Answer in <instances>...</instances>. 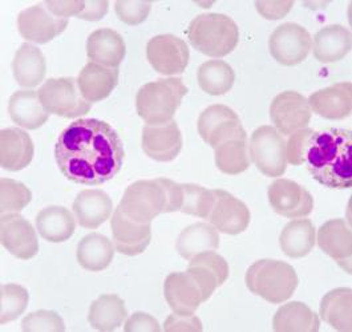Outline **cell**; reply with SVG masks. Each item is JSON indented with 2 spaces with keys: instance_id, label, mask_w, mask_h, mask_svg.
Masks as SVG:
<instances>
[{
  "instance_id": "cell-15",
  "label": "cell",
  "mask_w": 352,
  "mask_h": 332,
  "mask_svg": "<svg viewBox=\"0 0 352 332\" xmlns=\"http://www.w3.org/2000/svg\"><path fill=\"white\" fill-rule=\"evenodd\" d=\"M0 239L4 249L23 261L39 253V241L34 226L19 213L1 215Z\"/></svg>"
},
{
  "instance_id": "cell-11",
  "label": "cell",
  "mask_w": 352,
  "mask_h": 332,
  "mask_svg": "<svg viewBox=\"0 0 352 332\" xmlns=\"http://www.w3.org/2000/svg\"><path fill=\"white\" fill-rule=\"evenodd\" d=\"M270 118L282 136H292L307 128L311 109L307 98L295 91H285L275 96L270 105Z\"/></svg>"
},
{
  "instance_id": "cell-34",
  "label": "cell",
  "mask_w": 352,
  "mask_h": 332,
  "mask_svg": "<svg viewBox=\"0 0 352 332\" xmlns=\"http://www.w3.org/2000/svg\"><path fill=\"white\" fill-rule=\"evenodd\" d=\"M125 302L116 294H104L91 305L88 322L98 331H113L126 320Z\"/></svg>"
},
{
  "instance_id": "cell-1",
  "label": "cell",
  "mask_w": 352,
  "mask_h": 332,
  "mask_svg": "<svg viewBox=\"0 0 352 332\" xmlns=\"http://www.w3.org/2000/svg\"><path fill=\"white\" fill-rule=\"evenodd\" d=\"M55 157L61 175L69 181L98 186L122 168L125 151L118 132L98 118H78L60 133Z\"/></svg>"
},
{
  "instance_id": "cell-13",
  "label": "cell",
  "mask_w": 352,
  "mask_h": 332,
  "mask_svg": "<svg viewBox=\"0 0 352 332\" xmlns=\"http://www.w3.org/2000/svg\"><path fill=\"white\" fill-rule=\"evenodd\" d=\"M269 202L276 214L286 218H305L311 214L314 198L307 189L298 182L279 178L269 186Z\"/></svg>"
},
{
  "instance_id": "cell-30",
  "label": "cell",
  "mask_w": 352,
  "mask_h": 332,
  "mask_svg": "<svg viewBox=\"0 0 352 332\" xmlns=\"http://www.w3.org/2000/svg\"><path fill=\"white\" fill-rule=\"evenodd\" d=\"M316 243V230L307 218H295L282 230L279 245L283 254L299 259L313 252Z\"/></svg>"
},
{
  "instance_id": "cell-17",
  "label": "cell",
  "mask_w": 352,
  "mask_h": 332,
  "mask_svg": "<svg viewBox=\"0 0 352 332\" xmlns=\"http://www.w3.org/2000/svg\"><path fill=\"white\" fill-rule=\"evenodd\" d=\"M145 155L158 162H170L182 149V135L176 121L161 125H145L141 138Z\"/></svg>"
},
{
  "instance_id": "cell-43",
  "label": "cell",
  "mask_w": 352,
  "mask_h": 332,
  "mask_svg": "<svg viewBox=\"0 0 352 332\" xmlns=\"http://www.w3.org/2000/svg\"><path fill=\"white\" fill-rule=\"evenodd\" d=\"M315 129L303 128L293 133L286 142V158L287 164L294 166H300L306 162V156L313 141Z\"/></svg>"
},
{
  "instance_id": "cell-9",
  "label": "cell",
  "mask_w": 352,
  "mask_h": 332,
  "mask_svg": "<svg viewBox=\"0 0 352 332\" xmlns=\"http://www.w3.org/2000/svg\"><path fill=\"white\" fill-rule=\"evenodd\" d=\"M311 48L313 39L310 32L296 23L278 25L269 39L272 56L285 67H294L305 61Z\"/></svg>"
},
{
  "instance_id": "cell-12",
  "label": "cell",
  "mask_w": 352,
  "mask_h": 332,
  "mask_svg": "<svg viewBox=\"0 0 352 332\" xmlns=\"http://www.w3.org/2000/svg\"><path fill=\"white\" fill-rule=\"evenodd\" d=\"M67 27L68 19L54 15L45 1L23 10L18 16V30L21 38L38 44L50 43L61 35Z\"/></svg>"
},
{
  "instance_id": "cell-7",
  "label": "cell",
  "mask_w": 352,
  "mask_h": 332,
  "mask_svg": "<svg viewBox=\"0 0 352 332\" xmlns=\"http://www.w3.org/2000/svg\"><path fill=\"white\" fill-rule=\"evenodd\" d=\"M41 105L50 115L60 118H82L89 113L91 102L82 98L78 80L74 78H50L39 89Z\"/></svg>"
},
{
  "instance_id": "cell-41",
  "label": "cell",
  "mask_w": 352,
  "mask_h": 332,
  "mask_svg": "<svg viewBox=\"0 0 352 332\" xmlns=\"http://www.w3.org/2000/svg\"><path fill=\"white\" fill-rule=\"evenodd\" d=\"M32 199L31 190L19 181L0 179V210L1 215L19 213Z\"/></svg>"
},
{
  "instance_id": "cell-6",
  "label": "cell",
  "mask_w": 352,
  "mask_h": 332,
  "mask_svg": "<svg viewBox=\"0 0 352 332\" xmlns=\"http://www.w3.org/2000/svg\"><path fill=\"white\" fill-rule=\"evenodd\" d=\"M168 199L165 189L156 179H140L131 184L118 203L121 213L138 223H151L156 217L166 213Z\"/></svg>"
},
{
  "instance_id": "cell-8",
  "label": "cell",
  "mask_w": 352,
  "mask_h": 332,
  "mask_svg": "<svg viewBox=\"0 0 352 332\" xmlns=\"http://www.w3.org/2000/svg\"><path fill=\"white\" fill-rule=\"evenodd\" d=\"M250 161L258 170L267 177H280L287 168L286 141L283 136L270 125L256 128L249 145Z\"/></svg>"
},
{
  "instance_id": "cell-29",
  "label": "cell",
  "mask_w": 352,
  "mask_h": 332,
  "mask_svg": "<svg viewBox=\"0 0 352 332\" xmlns=\"http://www.w3.org/2000/svg\"><path fill=\"white\" fill-rule=\"evenodd\" d=\"M12 72L23 88H35L45 78L47 64L39 47L24 43L12 60Z\"/></svg>"
},
{
  "instance_id": "cell-10",
  "label": "cell",
  "mask_w": 352,
  "mask_h": 332,
  "mask_svg": "<svg viewBox=\"0 0 352 332\" xmlns=\"http://www.w3.org/2000/svg\"><path fill=\"white\" fill-rule=\"evenodd\" d=\"M146 58L158 74L176 76L185 72L190 59V51L188 44L175 35H157L146 45Z\"/></svg>"
},
{
  "instance_id": "cell-3",
  "label": "cell",
  "mask_w": 352,
  "mask_h": 332,
  "mask_svg": "<svg viewBox=\"0 0 352 332\" xmlns=\"http://www.w3.org/2000/svg\"><path fill=\"white\" fill-rule=\"evenodd\" d=\"M188 91L179 78H158L142 85L136 96L138 116L146 125H161L172 121Z\"/></svg>"
},
{
  "instance_id": "cell-38",
  "label": "cell",
  "mask_w": 352,
  "mask_h": 332,
  "mask_svg": "<svg viewBox=\"0 0 352 332\" xmlns=\"http://www.w3.org/2000/svg\"><path fill=\"white\" fill-rule=\"evenodd\" d=\"M199 88L210 96H222L234 85V69L223 60H209L201 64L197 72Z\"/></svg>"
},
{
  "instance_id": "cell-31",
  "label": "cell",
  "mask_w": 352,
  "mask_h": 332,
  "mask_svg": "<svg viewBox=\"0 0 352 332\" xmlns=\"http://www.w3.org/2000/svg\"><path fill=\"white\" fill-rule=\"evenodd\" d=\"M115 245L100 233L85 235L78 245L76 256L78 265L88 272H102L113 261Z\"/></svg>"
},
{
  "instance_id": "cell-22",
  "label": "cell",
  "mask_w": 352,
  "mask_h": 332,
  "mask_svg": "<svg viewBox=\"0 0 352 332\" xmlns=\"http://www.w3.org/2000/svg\"><path fill=\"white\" fill-rule=\"evenodd\" d=\"M196 279L204 294L205 302L213 295L217 287L222 286L229 278V265L226 259L215 252H202L189 261L186 270Z\"/></svg>"
},
{
  "instance_id": "cell-20",
  "label": "cell",
  "mask_w": 352,
  "mask_h": 332,
  "mask_svg": "<svg viewBox=\"0 0 352 332\" xmlns=\"http://www.w3.org/2000/svg\"><path fill=\"white\" fill-rule=\"evenodd\" d=\"M113 245L118 253L126 256L142 254L151 243V223H138L116 209L111 219Z\"/></svg>"
},
{
  "instance_id": "cell-5",
  "label": "cell",
  "mask_w": 352,
  "mask_h": 332,
  "mask_svg": "<svg viewBox=\"0 0 352 332\" xmlns=\"http://www.w3.org/2000/svg\"><path fill=\"white\" fill-rule=\"evenodd\" d=\"M245 280L252 293L273 305L289 300L299 283L293 266L276 259L256 261L248 269Z\"/></svg>"
},
{
  "instance_id": "cell-44",
  "label": "cell",
  "mask_w": 352,
  "mask_h": 332,
  "mask_svg": "<svg viewBox=\"0 0 352 332\" xmlns=\"http://www.w3.org/2000/svg\"><path fill=\"white\" fill-rule=\"evenodd\" d=\"M118 19L129 25H138L149 16L152 3L138 0H118L115 4Z\"/></svg>"
},
{
  "instance_id": "cell-47",
  "label": "cell",
  "mask_w": 352,
  "mask_h": 332,
  "mask_svg": "<svg viewBox=\"0 0 352 332\" xmlns=\"http://www.w3.org/2000/svg\"><path fill=\"white\" fill-rule=\"evenodd\" d=\"M124 330L125 332H160L161 327L155 316L138 311L126 319Z\"/></svg>"
},
{
  "instance_id": "cell-4",
  "label": "cell",
  "mask_w": 352,
  "mask_h": 332,
  "mask_svg": "<svg viewBox=\"0 0 352 332\" xmlns=\"http://www.w3.org/2000/svg\"><path fill=\"white\" fill-rule=\"evenodd\" d=\"M190 44L201 54L210 58H223L233 52L239 40V30L234 20L223 14H201L188 28Z\"/></svg>"
},
{
  "instance_id": "cell-33",
  "label": "cell",
  "mask_w": 352,
  "mask_h": 332,
  "mask_svg": "<svg viewBox=\"0 0 352 332\" xmlns=\"http://www.w3.org/2000/svg\"><path fill=\"white\" fill-rule=\"evenodd\" d=\"M319 329V316L302 302L283 305L273 318V330L276 332H316Z\"/></svg>"
},
{
  "instance_id": "cell-2",
  "label": "cell",
  "mask_w": 352,
  "mask_h": 332,
  "mask_svg": "<svg viewBox=\"0 0 352 332\" xmlns=\"http://www.w3.org/2000/svg\"><path fill=\"white\" fill-rule=\"evenodd\" d=\"M352 133L350 129L323 128L314 133L306 166L320 185L330 189H351Z\"/></svg>"
},
{
  "instance_id": "cell-14",
  "label": "cell",
  "mask_w": 352,
  "mask_h": 332,
  "mask_svg": "<svg viewBox=\"0 0 352 332\" xmlns=\"http://www.w3.org/2000/svg\"><path fill=\"white\" fill-rule=\"evenodd\" d=\"M198 133L212 148L221 142L246 133L234 111L223 104H214L206 108L198 118Z\"/></svg>"
},
{
  "instance_id": "cell-16",
  "label": "cell",
  "mask_w": 352,
  "mask_h": 332,
  "mask_svg": "<svg viewBox=\"0 0 352 332\" xmlns=\"http://www.w3.org/2000/svg\"><path fill=\"white\" fill-rule=\"evenodd\" d=\"M214 205L209 215V222L219 233L238 235L243 233L252 219L245 202L222 189H214Z\"/></svg>"
},
{
  "instance_id": "cell-36",
  "label": "cell",
  "mask_w": 352,
  "mask_h": 332,
  "mask_svg": "<svg viewBox=\"0 0 352 332\" xmlns=\"http://www.w3.org/2000/svg\"><path fill=\"white\" fill-rule=\"evenodd\" d=\"M320 318L338 331L351 332V289L340 287L326 294L320 302Z\"/></svg>"
},
{
  "instance_id": "cell-39",
  "label": "cell",
  "mask_w": 352,
  "mask_h": 332,
  "mask_svg": "<svg viewBox=\"0 0 352 332\" xmlns=\"http://www.w3.org/2000/svg\"><path fill=\"white\" fill-rule=\"evenodd\" d=\"M181 189L184 198L179 212L184 214L208 219L214 205L213 190L196 184H181Z\"/></svg>"
},
{
  "instance_id": "cell-27",
  "label": "cell",
  "mask_w": 352,
  "mask_h": 332,
  "mask_svg": "<svg viewBox=\"0 0 352 332\" xmlns=\"http://www.w3.org/2000/svg\"><path fill=\"white\" fill-rule=\"evenodd\" d=\"M350 30L340 24H331L322 28L313 41L314 58L320 63H335L344 59L351 51Z\"/></svg>"
},
{
  "instance_id": "cell-18",
  "label": "cell",
  "mask_w": 352,
  "mask_h": 332,
  "mask_svg": "<svg viewBox=\"0 0 352 332\" xmlns=\"http://www.w3.org/2000/svg\"><path fill=\"white\" fill-rule=\"evenodd\" d=\"M164 296L177 315H193L205 302L204 294L192 274H169L164 282Z\"/></svg>"
},
{
  "instance_id": "cell-40",
  "label": "cell",
  "mask_w": 352,
  "mask_h": 332,
  "mask_svg": "<svg viewBox=\"0 0 352 332\" xmlns=\"http://www.w3.org/2000/svg\"><path fill=\"white\" fill-rule=\"evenodd\" d=\"M30 302L28 291L15 283L3 285L0 289V323L6 324L18 319Z\"/></svg>"
},
{
  "instance_id": "cell-46",
  "label": "cell",
  "mask_w": 352,
  "mask_h": 332,
  "mask_svg": "<svg viewBox=\"0 0 352 332\" xmlns=\"http://www.w3.org/2000/svg\"><path fill=\"white\" fill-rule=\"evenodd\" d=\"M164 330L166 332L195 331L201 332L204 330L199 318L193 315H177L172 313L166 318L164 323Z\"/></svg>"
},
{
  "instance_id": "cell-49",
  "label": "cell",
  "mask_w": 352,
  "mask_h": 332,
  "mask_svg": "<svg viewBox=\"0 0 352 332\" xmlns=\"http://www.w3.org/2000/svg\"><path fill=\"white\" fill-rule=\"evenodd\" d=\"M165 193H166V199H168V206H166V213H173L181 209L182 205V189L181 184H176L175 181L169 178H160Z\"/></svg>"
},
{
  "instance_id": "cell-28",
  "label": "cell",
  "mask_w": 352,
  "mask_h": 332,
  "mask_svg": "<svg viewBox=\"0 0 352 332\" xmlns=\"http://www.w3.org/2000/svg\"><path fill=\"white\" fill-rule=\"evenodd\" d=\"M8 113L16 125L28 131L39 129L50 118V113L40 102L39 92L31 89L12 93L8 102Z\"/></svg>"
},
{
  "instance_id": "cell-24",
  "label": "cell",
  "mask_w": 352,
  "mask_h": 332,
  "mask_svg": "<svg viewBox=\"0 0 352 332\" xmlns=\"http://www.w3.org/2000/svg\"><path fill=\"white\" fill-rule=\"evenodd\" d=\"M126 45L122 36L112 28L94 31L87 40V56L89 61L108 68H118L125 59Z\"/></svg>"
},
{
  "instance_id": "cell-50",
  "label": "cell",
  "mask_w": 352,
  "mask_h": 332,
  "mask_svg": "<svg viewBox=\"0 0 352 332\" xmlns=\"http://www.w3.org/2000/svg\"><path fill=\"white\" fill-rule=\"evenodd\" d=\"M109 10V1L107 0H89L85 1V7L78 15V19L96 21L102 19Z\"/></svg>"
},
{
  "instance_id": "cell-25",
  "label": "cell",
  "mask_w": 352,
  "mask_h": 332,
  "mask_svg": "<svg viewBox=\"0 0 352 332\" xmlns=\"http://www.w3.org/2000/svg\"><path fill=\"white\" fill-rule=\"evenodd\" d=\"M118 84V68H108L94 61H88L78 74V89L91 104L105 100Z\"/></svg>"
},
{
  "instance_id": "cell-42",
  "label": "cell",
  "mask_w": 352,
  "mask_h": 332,
  "mask_svg": "<svg viewBox=\"0 0 352 332\" xmlns=\"http://www.w3.org/2000/svg\"><path fill=\"white\" fill-rule=\"evenodd\" d=\"M21 330L24 332H64L65 324L56 311L39 310L28 313L23 319Z\"/></svg>"
},
{
  "instance_id": "cell-35",
  "label": "cell",
  "mask_w": 352,
  "mask_h": 332,
  "mask_svg": "<svg viewBox=\"0 0 352 332\" xmlns=\"http://www.w3.org/2000/svg\"><path fill=\"white\" fill-rule=\"evenodd\" d=\"M219 247V234L213 225L193 223L185 228L178 236L176 249L184 259L190 261L202 252H215Z\"/></svg>"
},
{
  "instance_id": "cell-26",
  "label": "cell",
  "mask_w": 352,
  "mask_h": 332,
  "mask_svg": "<svg viewBox=\"0 0 352 332\" xmlns=\"http://www.w3.org/2000/svg\"><path fill=\"white\" fill-rule=\"evenodd\" d=\"M112 213V199L102 190H82L74 201V214L84 229H98Z\"/></svg>"
},
{
  "instance_id": "cell-21",
  "label": "cell",
  "mask_w": 352,
  "mask_h": 332,
  "mask_svg": "<svg viewBox=\"0 0 352 332\" xmlns=\"http://www.w3.org/2000/svg\"><path fill=\"white\" fill-rule=\"evenodd\" d=\"M307 101L315 115L326 120H344L351 115L352 84L344 81L319 89Z\"/></svg>"
},
{
  "instance_id": "cell-45",
  "label": "cell",
  "mask_w": 352,
  "mask_h": 332,
  "mask_svg": "<svg viewBox=\"0 0 352 332\" xmlns=\"http://www.w3.org/2000/svg\"><path fill=\"white\" fill-rule=\"evenodd\" d=\"M294 7L293 0H280V1H266L258 0L255 1V8L261 16L265 19H283Z\"/></svg>"
},
{
  "instance_id": "cell-37",
  "label": "cell",
  "mask_w": 352,
  "mask_h": 332,
  "mask_svg": "<svg viewBox=\"0 0 352 332\" xmlns=\"http://www.w3.org/2000/svg\"><path fill=\"white\" fill-rule=\"evenodd\" d=\"M217 168L230 176L243 173L250 166L248 135L232 137L214 148Z\"/></svg>"
},
{
  "instance_id": "cell-48",
  "label": "cell",
  "mask_w": 352,
  "mask_h": 332,
  "mask_svg": "<svg viewBox=\"0 0 352 332\" xmlns=\"http://www.w3.org/2000/svg\"><path fill=\"white\" fill-rule=\"evenodd\" d=\"M47 7L50 8V11L56 15L58 18H63V19H68L69 16H76L81 14V11L84 10L85 7V1H71V0H67V1H45Z\"/></svg>"
},
{
  "instance_id": "cell-23",
  "label": "cell",
  "mask_w": 352,
  "mask_h": 332,
  "mask_svg": "<svg viewBox=\"0 0 352 332\" xmlns=\"http://www.w3.org/2000/svg\"><path fill=\"white\" fill-rule=\"evenodd\" d=\"M34 142L30 135L20 128L0 131V165L10 172L27 168L34 158Z\"/></svg>"
},
{
  "instance_id": "cell-19",
  "label": "cell",
  "mask_w": 352,
  "mask_h": 332,
  "mask_svg": "<svg viewBox=\"0 0 352 332\" xmlns=\"http://www.w3.org/2000/svg\"><path fill=\"white\" fill-rule=\"evenodd\" d=\"M318 246L323 253L349 274H351L352 234L349 223L336 218L323 223L316 233Z\"/></svg>"
},
{
  "instance_id": "cell-32",
  "label": "cell",
  "mask_w": 352,
  "mask_h": 332,
  "mask_svg": "<svg viewBox=\"0 0 352 332\" xmlns=\"http://www.w3.org/2000/svg\"><path fill=\"white\" fill-rule=\"evenodd\" d=\"M36 228L41 238L52 243H60L74 235L76 221L67 208L48 206L36 215Z\"/></svg>"
}]
</instances>
